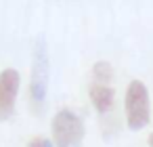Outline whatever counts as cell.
I'll return each instance as SVG.
<instances>
[{
	"label": "cell",
	"mask_w": 153,
	"mask_h": 147,
	"mask_svg": "<svg viewBox=\"0 0 153 147\" xmlns=\"http://www.w3.org/2000/svg\"><path fill=\"white\" fill-rule=\"evenodd\" d=\"M124 116L130 130H143L151 122V101L145 82L132 80L124 93Z\"/></svg>",
	"instance_id": "obj_1"
},
{
	"label": "cell",
	"mask_w": 153,
	"mask_h": 147,
	"mask_svg": "<svg viewBox=\"0 0 153 147\" xmlns=\"http://www.w3.org/2000/svg\"><path fill=\"white\" fill-rule=\"evenodd\" d=\"M51 132L55 147H80L84 141V122L76 111L65 107L53 116Z\"/></svg>",
	"instance_id": "obj_2"
},
{
	"label": "cell",
	"mask_w": 153,
	"mask_h": 147,
	"mask_svg": "<svg viewBox=\"0 0 153 147\" xmlns=\"http://www.w3.org/2000/svg\"><path fill=\"white\" fill-rule=\"evenodd\" d=\"M48 90V49L46 40L38 38L34 49V63H32V80H30V99L36 107H40L46 99Z\"/></svg>",
	"instance_id": "obj_3"
},
{
	"label": "cell",
	"mask_w": 153,
	"mask_h": 147,
	"mask_svg": "<svg viewBox=\"0 0 153 147\" xmlns=\"http://www.w3.org/2000/svg\"><path fill=\"white\" fill-rule=\"evenodd\" d=\"M19 86H21V76L17 69L7 67L0 72V120H7L9 116H13Z\"/></svg>",
	"instance_id": "obj_4"
},
{
	"label": "cell",
	"mask_w": 153,
	"mask_h": 147,
	"mask_svg": "<svg viewBox=\"0 0 153 147\" xmlns=\"http://www.w3.org/2000/svg\"><path fill=\"white\" fill-rule=\"evenodd\" d=\"M88 97H90V103L92 107L99 111V113H107L111 107H113V101H115V90L111 86H105V84H94L90 86L88 90Z\"/></svg>",
	"instance_id": "obj_5"
},
{
	"label": "cell",
	"mask_w": 153,
	"mask_h": 147,
	"mask_svg": "<svg viewBox=\"0 0 153 147\" xmlns=\"http://www.w3.org/2000/svg\"><path fill=\"white\" fill-rule=\"evenodd\" d=\"M92 80L94 84H105L109 86V82L113 80V67L107 61H97L92 65Z\"/></svg>",
	"instance_id": "obj_6"
},
{
	"label": "cell",
	"mask_w": 153,
	"mask_h": 147,
	"mask_svg": "<svg viewBox=\"0 0 153 147\" xmlns=\"http://www.w3.org/2000/svg\"><path fill=\"white\" fill-rule=\"evenodd\" d=\"M27 147H55V145H53V141H51V139H44V137H34V139H30Z\"/></svg>",
	"instance_id": "obj_7"
},
{
	"label": "cell",
	"mask_w": 153,
	"mask_h": 147,
	"mask_svg": "<svg viewBox=\"0 0 153 147\" xmlns=\"http://www.w3.org/2000/svg\"><path fill=\"white\" fill-rule=\"evenodd\" d=\"M149 147H153V132L149 134Z\"/></svg>",
	"instance_id": "obj_8"
}]
</instances>
